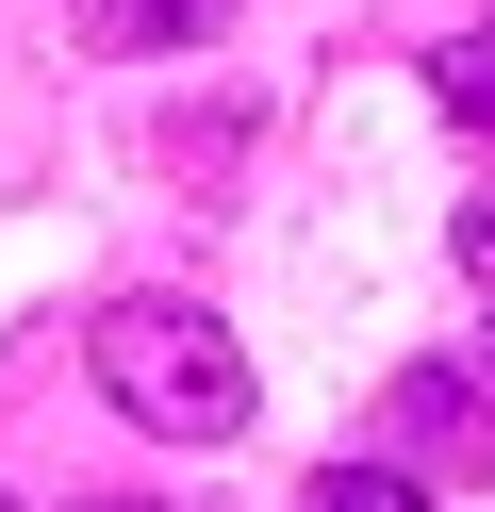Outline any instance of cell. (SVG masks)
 Returning <instances> with one entry per match:
<instances>
[{
  "label": "cell",
  "instance_id": "6da1fadb",
  "mask_svg": "<svg viewBox=\"0 0 495 512\" xmlns=\"http://www.w3.org/2000/svg\"><path fill=\"white\" fill-rule=\"evenodd\" d=\"M83 364H99V397H116L149 446H231V430L264 413L248 347H231L198 298H116V314L83 331Z\"/></svg>",
  "mask_w": 495,
  "mask_h": 512
},
{
  "label": "cell",
  "instance_id": "7a4b0ae2",
  "mask_svg": "<svg viewBox=\"0 0 495 512\" xmlns=\"http://www.w3.org/2000/svg\"><path fill=\"white\" fill-rule=\"evenodd\" d=\"M380 446H396L413 496H429V479H495V397H462L446 364H413V380L380 397Z\"/></svg>",
  "mask_w": 495,
  "mask_h": 512
},
{
  "label": "cell",
  "instance_id": "3957f363",
  "mask_svg": "<svg viewBox=\"0 0 495 512\" xmlns=\"http://www.w3.org/2000/svg\"><path fill=\"white\" fill-rule=\"evenodd\" d=\"M231 0H66V34L83 50H198Z\"/></svg>",
  "mask_w": 495,
  "mask_h": 512
},
{
  "label": "cell",
  "instance_id": "277c9868",
  "mask_svg": "<svg viewBox=\"0 0 495 512\" xmlns=\"http://www.w3.org/2000/svg\"><path fill=\"white\" fill-rule=\"evenodd\" d=\"M429 100H446L462 133L495 149V34H446V50H429Z\"/></svg>",
  "mask_w": 495,
  "mask_h": 512
},
{
  "label": "cell",
  "instance_id": "5b68a950",
  "mask_svg": "<svg viewBox=\"0 0 495 512\" xmlns=\"http://www.w3.org/2000/svg\"><path fill=\"white\" fill-rule=\"evenodd\" d=\"M314 512H429V496H413L396 463H330V479H314Z\"/></svg>",
  "mask_w": 495,
  "mask_h": 512
},
{
  "label": "cell",
  "instance_id": "8992f818",
  "mask_svg": "<svg viewBox=\"0 0 495 512\" xmlns=\"http://www.w3.org/2000/svg\"><path fill=\"white\" fill-rule=\"evenodd\" d=\"M66 512H215V496H66Z\"/></svg>",
  "mask_w": 495,
  "mask_h": 512
},
{
  "label": "cell",
  "instance_id": "52a82bcc",
  "mask_svg": "<svg viewBox=\"0 0 495 512\" xmlns=\"http://www.w3.org/2000/svg\"><path fill=\"white\" fill-rule=\"evenodd\" d=\"M462 265H479V281H495V199H479V215H462Z\"/></svg>",
  "mask_w": 495,
  "mask_h": 512
},
{
  "label": "cell",
  "instance_id": "ba28073f",
  "mask_svg": "<svg viewBox=\"0 0 495 512\" xmlns=\"http://www.w3.org/2000/svg\"><path fill=\"white\" fill-rule=\"evenodd\" d=\"M0 512H17V496H0Z\"/></svg>",
  "mask_w": 495,
  "mask_h": 512
},
{
  "label": "cell",
  "instance_id": "9c48e42d",
  "mask_svg": "<svg viewBox=\"0 0 495 512\" xmlns=\"http://www.w3.org/2000/svg\"><path fill=\"white\" fill-rule=\"evenodd\" d=\"M479 364H495V347H479Z\"/></svg>",
  "mask_w": 495,
  "mask_h": 512
}]
</instances>
